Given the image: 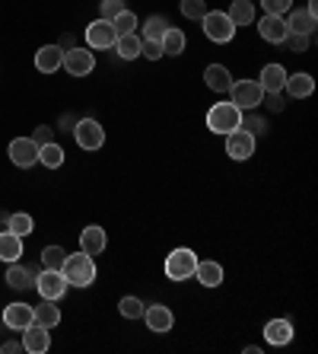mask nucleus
Returning <instances> with one entry per match:
<instances>
[{
    "label": "nucleus",
    "mask_w": 318,
    "mask_h": 354,
    "mask_svg": "<svg viewBox=\"0 0 318 354\" xmlns=\"http://www.w3.org/2000/svg\"><path fill=\"white\" fill-rule=\"evenodd\" d=\"M61 274L67 278V284H70V288H90L92 281H96V259L86 256V252L64 256Z\"/></svg>",
    "instance_id": "1"
},
{
    "label": "nucleus",
    "mask_w": 318,
    "mask_h": 354,
    "mask_svg": "<svg viewBox=\"0 0 318 354\" xmlns=\"http://www.w3.org/2000/svg\"><path fill=\"white\" fill-rule=\"evenodd\" d=\"M207 128H210L213 134H232L236 128H242V109L232 106V102H217V106H210V112H207Z\"/></svg>",
    "instance_id": "2"
},
{
    "label": "nucleus",
    "mask_w": 318,
    "mask_h": 354,
    "mask_svg": "<svg viewBox=\"0 0 318 354\" xmlns=\"http://www.w3.org/2000/svg\"><path fill=\"white\" fill-rule=\"evenodd\" d=\"M229 102H232V106H239L242 112L258 109L264 102L261 83H258V80H232V86H229Z\"/></svg>",
    "instance_id": "3"
},
{
    "label": "nucleus",
    "mask_w": 318,
    "mask_h": 354,
    "mask_svg": "<svg viewBox=\"0 0 318 354\" xmlns=\"http://www.w3.org/2000/svg\"><path fill=\"white\" fill-rule=\"evenodd\" d=\"M195 268H197V256L191 249H172L166 256V278L169 281H188L195 278Z\"/></svg>",
    "instance_id": "4"
},
{
    "label": "nucleus",
    "mask_w": 318,
    "mask_h": 354,
    "mask_svg": "<svg viewBox=\"0 0 318 354\" xmlns=\"http://www.w3.org/2000/svg\"><path fill=\"white\" fill-rule=\"evenodd\" d=\"M201 23H204V35L210 41H217V45H226V41L236 39V26L223 10H207Z\"/></svg>",
    "instance_id": "5"
},
{
    "label": "nucleus",
    "mask_w": 318,
    "mask_h": 354,
    "mask_svg": "<svg viewBox=\"0 0 318 354\" xmlns=\"http://www.w3.org/2000/svg\"><path fill=\"white\" fill-rule=\"evenodd\" d=\"M67 278L61 274V268H45V272L35 274V290L41 294V300H61V297L67 294Z\"/></svg>",
    "instance_id": "6"
},
{
    "label": "nucleus",
    "mask_w": 318,
    "mask_h": 354,
    "mask_svg": "<svg viewBox=\"0 0 318 354\" xmlns=\"http://www.w3.org/2000/svg\"><path fill=\"white\" fill-rule=\"evenodd\" d=\"M70 77H90L96 71V58H92V48H67L64 51V64H61Z\"/></svg>",
    "instance_id": "7"
},
{
    "label": "nucleus",
    "mask_w": 318,
    "mask_h": 354,
    "mask_svg": "<svg viewBox=\"0 0 318 354\" xmlns=\"http://www.w3.org/2000/svg\"><path fill=\"white\" fill-rule=\"evenodd\" d=\"M74 138L83 150H99L106 144V128L96 122V118H80L74 124Z\"/></svg>",
    "instance_id": "8"
},
{
    "label": "nucleus",
    "mask_w": 318,
    "mask_h": 354,
    "mask_svg": "<svg viewBox=\"0 0 318 354\" xmlns=\"http://www.w3.org/2000/svg\"><path fill=\"white\" fill-rule=\"evenodd\" d=\"M115 41H118V32H115V26L112 19H92L90 26H86V45L96 51L102 48H115Z\"/></svg>",
    "instance_id": "9"
},
{
    "label": "nucleus",
    "mask_w": 318,
    "mask_h": 354,
    "mask_svg": "<svg viewBox=\"0 0 318 354\" xmlns=\"http://www.w3.org/2000/svg\"><path fill=\"white\" fill-rule=\"evenodd\" d=\"M7 153H10V163L19 166V169H29V166L39 163V144L32 138H13Z\"/></svg>",
    "instance_id": "10"
},
{
    "label": "nucleus",
    "mask_w": 318,
    "mask_h": 354,
    "mask_svg": "<svg viewBox=\"0 0 318 354\" xmlns=\"http://www.w3.org/2000/svg\"><path fill=\"white\" fill-rule=\"evenodd\" d=\"M226 153L232 160H252L255 153V134L252 131H245V128H236L232 134H226Z\"/></svg>",
    "instance_id": "11"
},
{
    "label": "nucleus",
    "mask_w": 318,
    "mask_h": 354,
    "mask_svg": "<svg viewBox=\"0 0 318 354\" xmlns=\"http://www.w3.org/2000/svg\"><path fill=\"white\" fill-rule=\"evenodd\" d=\"M35 322V310L29 304H10L3 306V326L13 332H23Z\"/></svg>",
    "instance_id": "12"
},
{
    "label": "nucleus",
    "mask_w": 318,
    "mask_h": 354,
    "mask_svg": "<svg viewBox=\"0 0 318 354\" xmlns=\"http://www.w3.org/2000/svg\"><path fill=\"white\" fill-rule=\"evenodd\" d=\"M108 246V236L106 230L99 227V223H90V227H83L80 233V252H86V256H102Z\"/></svg>",
    "instance_id": "13"
},
{
    "label": "nucleus",
    "mask_w": 318,
    "mask_h": 354,
    "mask_svg": "<svg viewBox=\"0 0 318 354\" xmlns=\"http://www.w3.org/2000/svg\"><path fill=\"white\" fill-rule=\"evenodd\" d=\"M143 319H147V329L150 332H172V326H175V316H172L169 306L163 304H153V306H143Z\"/></svg>",
    "instance_id": "14"
},
{
    "label": "nucleus",
    "mask_w": 318,
    "mask_h": 354,
    "mask_svg": "<svg viewBox=\"0 0 318 354\" xmlns=\"http://www.w3.org/2000/svg\"><path fill=\"white\" fill-rule=\"evenodd\" d=\"M51 348V335L45 326H39V322H32L29 329H23V351L29 354H45Z\"/></svg>",
    "instance_id": "15"
},
{
    "label": "nucleus",
    "mask_w": 318,
    "mask_h": 354,
    "mask_svg": "<svg viewBox=\"0 0 318 354\" xmlns=\"http://www.w3.org/2000/svg\"><path fill=\"white\" fill-rule=\"evenodd\" d=\"M61 64H64V48L61 45H41L35 51V67L41 74H54V71H61Z\"/></svg>",
    "instance_id": "16"
},
{
    "label": "nucleus",
    "mask_w": 318,
    "mask_h": 354,
    "mask_svg": "<svg viewBox=\"0 0 318 354\" xmlns=\"http://www.w3.org/2000/svg\"><path fill=\"white\" fill-rule=\"evenodd\" d=\"M7 284L13 290H29L35 288V268L23 262H7Z\"/></svg>",
    "instance_id": "17"
},
{
    "label": "nucleus",
    "mask_w": 318,
    "mask_h": 354,
    "mask_svg": "<svg viewBox=\"0 0 318 354\" xmlns=\"http://www.w3.org/2000/svg\"><path fill=\"white\" fill-rule=\"evenodd\" d=\"M284 90H286V96H293V99H306V96H312L315 93V77L312 74H286V80H284Z\"/></svg>",
    "instance_id": "18"
},
{
    "label": "nucleus",
    "mask_w": 318,
    "mask_h": 354,
    "mask_svg": "<svg viewBox=\"0 0 318 354\" xmlns=\"http://www.w3.org/2000/svg\"><path fill=\"white\" fill-rule=\"evenodd\" d=\"M258 32H261L264 41H274V45H280V41L290 35V29H286L284 17H274V13H264V19L258 23Z\"/></svg>",
    "instance_id": "19"
},
{
    "label": "nucleus",
    "mask_w": 318,
    "mask_h": 354,
    "mask_svg": "<svg viewBox=\"0 0 318 354\" xmlns=\"http://www.w3.org/2000/svg\"><path fill=\"white\" fill-rule=\"evenodd\" d=\"M286 29H290V32H299V35H312L315 32V23L318 19L312 17L309 10H286Z\"/></svg>",
    "instance_id": "20"
},
{
    "label": "nucleus",
    "mask_w": 318,
    "mask_h": 354,
    "mask_svg": "<svg viewBox=\"0 0 318 354\" xmlns=\"http://www.w3.org/2000/svg\"><path fill=\"white\" fill-rule=\"evenodd\" d=\"M284 80H286V67L284 64H264L261 77H258V83H261L264 93H284Z\"/></svg>",
    "instance_id": "21"
},
{
    "label": "nucleus",
    "mask_w": 318,
    "mask_h": 354,
    "mask_svg": "<svg viewBox=\"0 0 318 354\" xmlns=\"http://www.w3.org/2000/svg\"><path fill=\"white\" fill-rule=\"evenodd\" d=\"M264 342L268 345H290L293 342V326L290 319H270L264 326Z\"/></svg>",
    "instance_id": "22"
},
{
    "label": "nucleus",
    "mask_w": 318,
    "mask_h": 354,
    "mask_svg": "<svg viewBox=\"0 0 318 354\" xmlns=\"http://www.w3.org/2000/svg\"><path fill=\"white\" fill-rule=\"evenodd\" d=\"M195 278L201 281L204 288H220L223 284V265L213 262V259H204V262H197Z\"/></svg>",
    "instance_id": "23"
},
{
    "label": "nucleus",
    "mask_w": 318,
    "mask_h": 354,
    "mask_svg": "<svg viewBox=\"0 0 318 354\" xmlns=\"http://www.w3.org/2000/svg\"><path fill=\"white\" fill-rule=\"evenodd\" d=\"M23 256V236L13 230L0 233V262H19Z\"/></svg>",
    "instance_id": "24"
},
{
    "label": "nucleus",
    "mask_w": 318,
    "mask_h": 354,
    "mask_svg": "<svg viewBox=\"0 0 318 354\" xmlns=\"http://www.w3.org/2000/svg\"><path fill=\"white\" fill-rule=\"evenodd\" d=\"M204 83H207V90H213V93H229V86H232V74H229L223 64H210L204 71Z\"/></svg>",
    "instance_id": "25"
},
{
    "label": "nucleus",
    "mask_w": 318,
    "mask_h": 354,
    "mask_svg": "<svg viewBox=\"0 0 318 354\" xmlns=\"http://www.w3.org/2000/svg\"><path fill=\"white\" fill-rule=\"evenodd\" d=\"M226 17L232 19V26H252L255 23V7H252V0H232V7L226 10Z\"/></svg>",
    "instance_id": "26"
},
{
    "label": "nucleus",
    "mask_w": 318,
    "mask_h": 354,
    "mask_svg": "<svg viewBox=\"0 0 318 354\" xmlns=\"http://www.w3.org/2000/svg\"><path fill=\"white\" fill-rule=\"evenodd\" d=\"M35 310V322H39V326H45V329H54L57 322H61V310H57L54 306V300H41L39 306H32Z\"/></svg>",
    "instance_id": "27"
},
{
    "label": "nucleus",
    "mask_w": 318,
    "mask_h": 354,
    "mask_svg": "<svg viewBox=\"0 0 318 354\" xmlns=\"http://www.w3.org/2000/svg\"><path fill=\"white\" fill-rule=\"evenodd\" d=\"M115 51H118V58H121V61L140 58V35H137V32L118 35V41H115Z\"/></svg>",
    "instance_id": "28"
},
{
    "label": "nucleus",
    "mask_w": 318,
    "mask_h": 354,
    "mask_svg": "<svg viewBox=\"0 0 318 354\" xmlns=\"http://www.w3.org/2000/svg\"><path fill=\"white\" fill-rule=\"evenodd\" d=\"M159 45H163V55H172V58H175V55H181V51H185V45H188V39H185V32H181V29H166V35L163 39H159Z\"/></svg>",
    "instance_id": "29"
},
{
    "label": "nucleus",
    "mask_w": 318,
    "mask_h": 354,
    "mask_svg": "<svg viewBox=\"0 0 318 354\" xmlns=\"http://www.w3.org/2000/svg\"><path fill=\"white\" fill-rule=\"evenodd\" d=\"M39 163H45L48 169H61V166H64V147L54 144V140H51V144H41L39 147Z\"/></svg>",
    "instance_id": "30"
},
{
    "label": "nucleus",
    "mask_w": 318,
    "mask_h": 354,
    "mask_svg": "<svg viewBox=\"0 0 318 354\" xmlns=\"http://www.w3.org/2000/svg\"><path fill=\"white\" fill-rule=\"evenodd\" d=\"M112 26H115V32H118V35H131V32H137L140 19H137V13H134V10L124 7L121 13H118V17L112 19Z\"/></svg>",
    "instance_id": "31"
},
{
    "label": "nucleus",
    "mask_w": 318,
    "mask_h": 354,
    "mask_svg": "<svg viewBox=\"0 0 318 354\" xmlns=\"http://www.w3.org/2000/svg\"><path fill=\"white\" fill-rule=\"evenodd\" d=\"M166 29H169V19L166 17H150L147 23H143V29H140V39H153V41H159L166 35Z\"/></svg>",
    "instance_id": "32"
},
{
    "label": "nucleus",
    "mask_w": 318,
    "mask_h": 354,
    "mask_svg": "<svg viewBox=\"0 0 318 354\" xmlns=\"http://www.w3.org/2000/svg\"><path fill=\"white\" fill-rule=\"evenodd\" d=\"M7 230L19 233V236H29V233L35 230L32 214H23V211H17V214H10V217H7Z\"/></svg>",
    "instance_id": "33"
},
{
    "label": "nucleus",
    "mask_w": 318,
    "mask_h": 354,
    "mask_svg": "<svg viewBox=\"0 0 318 354\" xmlns=\"http://www.w3.org/2000/svg\"><path fill=\"white\" fill-rule=\"evenodd\" d=\"M124 319H143V300L140 297H121V304H118Z\"/></svg>",
    "instance_id": "34"
},
{
    "label": "nucleus",
    "mask_w": 318,
    "mask_h": 354,
    "mask_svg": "<svg viewBox=\"0 0 318 354\" xmlns=\"http://www.w3.org/2000/svg\"><path fill=\"white\" fill-rule=\"evenodd\" d=\"M179 10H181V17H185V19H204L207 0H181Z\"/></svg>",
    "instance_id": "35"
},
{
    "label": "nucleus",
    "mask_w": 318,
    "mask_h": 354,
    "mask_svg": "<svg viewBox=\"0 0 318 354\" xmlns=\"http://www.w3.org/2000/svg\"><path fill=\"white\" fill-rule=\"evenodd\" d=\"M64 249L61 246H45L41 249V268H61L64 265Z\"/></svg>",
    "instance_id": "36"
},
{
    "label": "nucleus",
    "mask_w": 318,
    "mask_h": 354,
    "mask_svg": "<svg viewBox=\"0 0 318 354\" xmlns=\"http://www.w3.org/2000/svg\"><path fill=\"white\" fill-rule=\"evenodd\" d=\"M286 45H290V51H293V55H306V51L312 48V35H299V32H290L286 35Z\"/></svg>",
    "instance_id": "37"
},
{
    "label": "nucleus",
    "mask_w": 318,
    "mask_h": 354,
    "mask_svg": "<svg viewBox=\"0 0 318 354\" xmlns=\"http://www.w3.org/2000/svg\"><path fill=\"white\" fill-rule=\"evenodd\" d=\"M140 55H143V58H150V61H159V58H163V45H159V41H153V39H140Z\"/></svg>",
    "instance_id": "38"
},
{
    "label": "nucleus",
    "mask_w": 318,
    "mask_h": 354,
    "mask_svg": "<svg viewBox=\"0 0 318 354\" xmlns=\"http://www.w3.org/2000/svg\"><path fill=\"white\" fill-rule=\"evenodd\" d=\"M242 128H245V131H252L255 138H258V134H264V131H268V122H264L261 115H255V112H252V115H248V118L242 115Z\"/></svg>",
    "instance_id": "39"
},
{
    "label": "nucleus",
    "mask_w": 318,
    "mask_h": 354,
    "mask_svg": "<svg viewBox=\"0 0 318 354\" xmlns=\"http://www.w3.org/2000/svg\"><path fill=\"white\" fill-rule=\"evenodd\" d=\"M264 13H274V17H284L286 10H293V0H261Z\"/></svg>",
    "instance_id": "40"
},
{
    "label": "nucleus",
    "mask_w": 318,
    "mask_h": 354,
    "mask_svg": "<svg viewBox=\"0 0 318 354\" xmlns=\"http://www.w3.org/2000/svg\"><path fill=\"white\" fill-rule=\"evenodd\" d=\"M124 10V0H102V19H115Z\"/></svg>",
    "instance_id": "41"
},
{
    "label": "nucleus",
    "mask_w": 318,
    "mask_h": 354,
    "mask_svg": "<svg viewBox=\"0 0 318 354\" xmlns=\"http://www.w3.org/2000/svg\"><path fill=\"white\" fill-rule=\"evenodd\" d=\"M32 140L39 144V147H41V144H51V140H54V128H48V124H39V128L32 131Z\"/></svg>",
    "instance_id": "42"
},
{
    "label": "nucleus",
    "mask_w": 318,
    "mask_h": 354,
    "mask_svg": "<svg viewBox=\"0 0 318 354\" xmlns=\"http://www.w3.org/2000/svg\"><path fill=\"white\" fill-rule=\"evenodd\" d=\"M264 99H268V106L274 109V112H284V96H280V93H264Z\"/></svg>",
    "instance_id": "43"
},
{
    "label": "nucleus",
    "mask_w": 318,
    "mask_h": 354,
    "mask_svg": "<svg viewBox=\"0 0 318 354\" xmlns=\"http://www.w3.org/2000/svg\"><path fill=\"white\" fill-rule=\"evenodd\" d=\"M0 351H3V354H17V351H23V342H3V345H0Z\"/></svg>",
    "instance_id": "44"
},
{
    "label": "nucleus",
    "mask_w": 318,
    "mask_h": 354,
    "mask_svg": "<svg viewBox=\"0 0 318 354\" xmlns=\"http://www.w3.org/2000/svg\"><path fill=\"white\" fill-rule=\"evenodd\" d=\"M57 45H61V48H74V39H70V35H64V39H61V41H57Z\"/></svg>",
    "instance_id": "45"
},
{
    "label": "nucleus",
    "mask_w": 318,
    "mask_h": 354,
    "mask_svg": "<svg viewBox=\"0 0 318 354\" xmlns=\"http://www.w3.org/2000/svg\"><path fill=\"white\" fill-rule=\"evenodd\" d=\"M306 10H309L312 17H315V19H318V0H309V7H306Z\"/></svg>",
    "instance_id": "46"
}]
</instances>
